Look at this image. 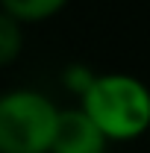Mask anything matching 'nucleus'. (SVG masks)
<instances>
[{
    "label": "nucleus",
    "instance_id": "6",
    "mask_svg": "<svg viewBox=\"0 0 150 153\" xmlns=\"http://www.w3.org/2000/svg\"><path fill=\"white\" fill-rule=\"evenodd\" d=\"M91 79H94V74L85 68V65H68V68L62 71V82H65L68 91H74L76 97L91 85Z\"/></svg>",
    "mask_w": 150,
    "mask_h": 153
},
{
    "label": "nucleus",
    "instance_id": "3",
    "mask_svg": "<svg viewBox=\"0 0 150 153\" xmlns=\"http://www.w3.org/2000/svg\"><path fill=\"white\" fill-rule=\"evenodd\" d=\"M109 141L103 133L88 121V115L79 106L74 109H59L56 130L50 138L47 153H106Z\"/></svg>",
    "mask_w": 150,
    "mask_h": 153
},
{
    "label": "nucleus",
    "instance_id": "4",
    "mask_svg": "<svg viewBox=\"0 0 150 153\" xmlns=\"http://www.w3.org/2000/svg\"><path fill=\"white\" fill-rule=\"evenodd\" d=\"M68 3L71 0H0V12L24 27V24H38L59 15Z\"/></svg>",
    "mask_w": 150,
    "mask_h": 153
},
{
    "label": "nucleus",
    "instance_id": "2",
    "mask_svg": "<svg viewBox=\"0 0 150 153\" xmlns=\"http://www.w3.org/2000/svg\"><path fill=\"white\" fill-rule=\"evenodd\" d=\"M59 106L36 88L0 94V153H47Z\"/></svg>",
    "mask_w": 150,
    "mask_h": 153
},
{
    "label": "nucleus",
    "instance_id": "1",
    "mask_svg": "<svg viewBox=\"0 0 150 153\" xmlns=\"http://www.w3.org/2000/svg\"><path fill=\"white\" fill-rule=\"evenodd\" d=\"M79 109L106 141H132L150 130V88L132 74H94L79 94Z\"/></svg>",
    "mask_w": 150,
    "mask_h": 153
},
{
    "label": "nucleus",
    "instance_id": "5",
    "mask_svg": "<svg viewBox=\"0 0 150 153\" xmlns=\"http://www.w3.org/2000/svg\"><path fill=\"white\" fill-rule=\"evenodd\" d=\"M24 50V27L0 12V68L12 65Z\"/></svg>",
    "mask_w": 150,
    "mask_h": 153
}]
</instances>
